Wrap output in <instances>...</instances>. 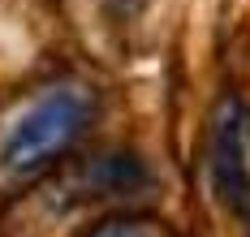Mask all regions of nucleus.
I'll return each instance as SVG.
<instances>
[{"label": "nucleus", "mask_w": 250, "mask_h": 237, "mask_svg": "<svg viewBox=\"0 0 250 237\" xmlns=\"http://www.w3.org/2000/svg\"><path fill=\"white\" fill-rule=\"evenodd\" d=\"M91 117H95V99L86 91H78V86L43 91L9 125L4 147H0V168L9 177H35V173H43L48 164H56L86 134Z\"/></svg>", "instance_id": "obj_1"}, {"label": "nucleus", "mask_w": 250, "mask_h": 237, "mask_svg": "<svg viewBox=\"0 0 250 237\" xmlns=\"http://www.w3.org/2000/svg\"><path fill=\"white\" fill-rule=\"evenodd\" d=\"M246 134H250V117L242 99H220L216 117H211V185L237 216L250 220V164H246Z\"/></svg>", "instance_id": "obj_2"}, {"label": "nucleus", "mask_w": 250, "mask_h": 237, "mask_svg": "<svg viewBox=\"0 0 250 237\" xmlns=\"http://www.w3.org/2000/svg\"><path fill=\"white\" fill-rule=\"evenodd\" d=\"M86 237H164L160 224H151V220H104L100 229H91Z\"/></svg>", "instance_id": "obj_3"}]
</instances>
